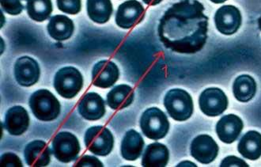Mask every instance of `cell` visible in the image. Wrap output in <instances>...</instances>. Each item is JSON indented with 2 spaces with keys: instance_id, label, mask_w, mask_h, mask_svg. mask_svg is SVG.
<instances>
[{
  "instance_id": "24",
  "label": "cell",
  "mask_w": 261,
  "mask_h": 167,
  "mask_svg": "<svg viewBox=\"0 0 261 167\" xmlns=\"http://www.w3.org/2000/svg\"><path fill=\"white\" fill-rule=\"evenodd\" d=\"M87 9L90 20L98 24L109 21L113 11L111 0H87Z\"/></svg>"
},
{
  "instance_id": "4",
  "label": "cell",
  "mask_w": 261,
  "mask_h": 167,
  "mask_svg": "<svg viewBox=\"0 0 261 167\" xmlns=\"http://www.w3.org/2000/svg\"><path fill=\"white\" fill-rule=\"evenodd\" d=\"M142 132L152 140L166 137L170 130V122L163 110L157 107L149 108L142 114L140 122Z\"/></svg>"
},
{
  "instance_id": "19",
  "label": "cell",
  "mask_w": 261,
  "mask_h": 167,
  "mask_svg": "<svg viewBox=\"0 0 261 167\" xmlns=\"http://www.w3.org/2000/svg\"><path fill=\"white\" fill-rule=\"evenodd\" d=\"M170 160V152L166 145L153 142L147 147L142 158V165L145 167H165Z\"/></svg>"
},
{
  "instance_id": "9",
  "label": "cell",
  "mask_w": 261,
  "mask_h": 167,
  "mask_svg": "<svg viewBox=\"0 0 261 167\" xmlns=\"http://www.w3.org/2000/svg\"><path fill=\"white\" fill-rule=\"evenodd\" d=\"M146 12L141 3L137 0H127L119 6L115 21L124 30L133 28L144 19Z\"/></svg>"
},
{
  "instance_id": "18",
  "label": "cell",
  "mask_w": 261,
  "mask_h": 167,
  "mask_svg": "<svg viewBox=\"0 0 261 167\" xmlns=\"http://www.w3.org/2000/svg\"><path fill=\"white\" fill-rule=\"evenodd\" d=\"M145 142L141 134L134 129L127 131L122 139L120 153L127 161H136L141 156Z\"/></svg>"
},
{
  "instance_id": "21",
  "label": "cell",
  "mask_w": 261,
  "mask_h": 167,
  "mask_svg": "<svg viewBox=\"0 0 261 167\" xmlns=\"http://www.w3.org/2000/svg\"><path fill=\"white\" fill-rule=\"evenodd\" d=\"M238 151L245 158L255 161L261 157V134L256 131H249L241 138Z\"/></svg>"
},
{
  "instance_id": "2",
  "label": "cell",
  "mask_w": 261,
  "mask_h": 167,
  "mask_svg": "<svg viewBox=\"0 0 261 167\" xmlns=\"http://www.w3.org/2000/svg\"><path fill=\"white\" fill-rule=\"evenodd\" d=\"M33 114L41 122H53L60 114V102L49 90L45 89L37 90L29 101Z\"/></svg>"
},
{
  "instance_id": "15",
  "label": "cell",
  "mask_w": 261,
  "mask_h": 167,
  "mask_svg": "<svg viewBox=\"0 0 261 167\" xmlns=\"http://www.w3.org/2000/svg\"><path fill=\"white\" fill-rule=\"evenodd\" d=\"M78 110L86 120L92 122L100 120L106 114V103L98 93L90 92L82 98Z\"/></svg>"
},
{
  "instance_id": "29",
  "label": "cell",
  "mask_w": 261,
  "mask_h": 167,
  "mask_svg": "<svg viewBox=\"0 0 261 167\" xmlns=\"http://www.w3.org/2000/svg\"><path fill=\"white\" fill-rule=\"evenodd\" d=\"M74 166H97L103 167L102 162L98 158L91 155H83L78 162L74 163Z\"/></svg>"
},
{
  "instance_id": "17",
  "label": "cell",
  "mask_w": 261,
  "mask_h": 167,
  "mask_svg": "<svg viewBox=\"0 0 261 167\" xmlns=\"http://www.w3.org/2000/svg\"><path fill=\"white\" fill-rule=\"evenodd\" d=\"M51 151L44 141H32L25 146L24 157L30 166H46L51 161Z\"/></svg>"
},
{
  "instance_id": "7",
  "label": "cell",
  "mask_w": 261,
  "mask_h": 167,
  "mask_svg": "<svg viewBox=\"0 0 261 167\" xmlns=\"http://www.w3.org/2000/svg\"><path fill=\"white\" fill-rule=\"evenodd\" d=\"M51 149L57 160L68 163L78 158L81 147L78 138L74 134L69 132H60L53 139Z\"/></svg>"
},
{
  "instance_id": "28",
  "label": "cell",
  "mask_w": 261,
  "mask_h": 167,
  "mask_svg": "<svg viewBox=\"0 0 261 167\" xmlns=\"http://www.w3.org/2000/svg\"><path fill=\"white\" fill-rule=\"evenodd\" d=\"M0 163L2 166H22V162L18 155L15 154L11 153V152H7L4 153L1 156V161Z\"/></svg>"
},
{
  "instance_id": "23",
  "label": "cell",
  "mask_w": 261,
  "mask_h": 167,
  "mask_svg": "<svg viewBox=\"0 0 261 167\" xmlns=\"http://www.w3.org/2000/svg\"><path fill=\"white\" fill-rule=\"evenodd\" d=\"M256 83L249 75H242L233 82V93L235 99L240 102H249L256 93Z\"/></svg>"
},
{
  "instance_id": "26",
  "label": "cell",
  "mask_w": 261,
  "mask_h": 167,
  "mask_svg": "<svg viewBox=\"0 0 261 167\" xmlns=\"http://www.w3.org/2000/svg\"><path fill=\"white\" fill-rule=\"evenodd\" d=\"M57 7L60 11L66 14H79L81 11V0H57Z\"/></svg>"
},
{
  "instance_id": "3",
  "label": "cell",
  "mask_w": 261,
  "mask_h": 167,
  "mask_svg": "<svg viewBox=\"0 0 261 167\" xmlns=\"http://www.w3.org/2000/svg\"><path fill=\"white\" fill-rule=\"evenodd\" d=\"M164 106L168 114L176 122H186L193 114V98L186 90L172 89L164 98Z\"/></svg>"
},
{
  "instance_id": "25",
  "label": "cell",
  "mask_w": 261,
  "mask_h": 167,
  "mask_svg": "<svg viewBox=\"0 0 261 167\" xmlns=\"http://www.w3.org/2000/svg\"><path fill=\"white\" fill-rule=\"evenodd\" d=\"M27 11L31 19L42 22L53 13V2L51 0H27Z\"/></svg>"
},
{
  "instance_id": "30",
  "label": "cell",
  "mask_w": 261,
  "mask_h": 167,
  "mask_svg": "<svg viewBox=\"0 0 261 167\" xmlns=\"http://www.w3.org/2000/svg\"><path fill=\"white\" fill-rule=\"evenodd\" d=\"M220 166L248 167L249 165H248L245 161L242 160V158H239V157L233 156V155H230V156L226 157V158L221 162Z\"/></svg>"
},
{
  "instance_id": "1",
  "label": "cell",
  "mask_w": 261,
  "mask_h": 167,
  "mask_svg": "<svg viewBox=\"0 0 261 167\" xmlns=\"http://www.w3.org/2000/svg\"><path fill=\"white\" fill-rule=\"evenodd\" d=\"M198 0H180L163 14L158 27L159 40L168 50L194 54L206 44L208 17Z\"/></svg>"
},
{
  "instance_id": "11",
  "label": "cell",
  "mask_w": 261,
  "mask_h": 167,
  "mask_svg": "<svg viewBox=\"0 0 261 167\" xmlns=\"http://www.w3.org/2000/svg\"><path fill=\"white\" fill-rule=\"evenodd\" d=\"M219 151L216 140L206 134L196 136L191 144V155L202 164H210L216 160Z\"/></svg>"
},
{
  "instance_id": "27",
  "label": "cell",
  "mask_w": 261,
  "mask_h": 167,
  "mask_svg": "<svg viewBox=\"0 0 261 167\" xmlns=\"http://www.w3.org/2000/svg\"><path fill=\"white\" fill-rule=\"evenodd\" d=\"M4 11L11 15H18L24 9L21 0H0Z\"/></svg>"
},
{
  "instance_id": "32",
  "label": "cell",
  "mask_w": 261,
  "mask_h": 167,
  "mask_svg": "<svg viewBox=\"0 0 261 167\" xmlns=\"http://www.w3.org/2000/svg\"><path fill=\"white\" fill-rule=\"evenodd\" d=\"M183 165H185L184 166H196V164L193 163V162H188V161L180 162V163H179L176 166H182Z\"/></svg>"
},
{
  "instance_id": "33",
  "label": "cell",
  "mask_w": 261,
  "mask_h": 167,
  "mask_svg": "<svg viewBox=\"0 0 261 167\" xmlns=\"http://www.w3.org/2000/svg\"><path fill=\"white\" fill-rule=\"evenodd\" d=\"M211 2L214 3L216 4H223V3L226 2L227 0H210Z\"/></svg>"
},
{
  "instance_id": "20",
  "label": "cell",
  "mask_w": 261,
  "mask_h": 167,
  "mask_svg": "<svg viewBox=\"0 0 261 167\" xmlns=\"http://www.w3.org/2000/svg\"><path fill=\"white\" fill-rule=\"evenodd\" d=\"M47 30L50 37L56 41H66L73 35L74 22L67 16L58 14L49 20Z\"/></svg>"
},
{
  "instance_id": "14",
  "label": "cell",
  "mask_w": 261,
  "mask_h": 167,
  "mask_svg": "<svg viewBox=\"0 0 261 167\" xmlns=\"http://www.w3.org/2000/svg\"><path fill=\"white\" fill-rule=\"evenodd\" d=\"M243 128V122L239 116L227 114L218 122L216 132L222 142L230 145L239 139Z\"/></svg>"
},
{
  "instance_id": "16",
  "label": "cell",
  "mask_w": 261,
  "mask_h": 167,
  "mask_svg": "<svg viewBox=\"0 0 261 167\" xmlns=\"http://www.w3.org/2000/svg\"><path fill=\"white\" fill-rule=\"evenodd\" d=\"M4 126L12 136L25 133L30 126V116L27 109L20 106L10 108L6 113Z\"/></svg>"
},
{
  "instance_id": "10",
  "label": "cell",
  "mask_w": 261,
  "mask_h": 167,
  "mask_svg": "<svg viewBox=\"0 0 261 167\" xmlns=\"http://www.w3.org/2000/svg\"><path fill=\"white\" fill-rule=\"evenodd\" d=\"M215 24L218 31L224 35H233L240 29L242 16L240 10L233 5L219 7L215 14Z\"/></svg>"
},
{
  "instance_id": "5",
  "label": "cell",
  "mask_w": 261,
  "mask_h": 167,
  "mask_svg": "<svg viewBox=\"0 0 261 167\" xmlns=\"http://www.w3.org/2000/svg\"><path fill=\"white\" fill-rule=\"evenodd\" d=\"M83 77L78 69L74 67H65L56 73L54 88L64 99H71L81 91L83 86Z\"/></svg>"
},
{
  "instance_id": "8",
  "label": "cell",
  "mask_w": 261,
  "mask_h": 167,
  "mask_svg": "<svg viewBox=\"0 0 261 167\" xmlns=\"http://www.w3.org/2000/svg\"><path fill=\"white\" fill-rule=\"evenodd\" d=\"M228 103L226 93L217 87L205 89L199 95V109L207 116L222 115L227 109Z\"/></svg>"
},
{
  "instance_id": "13",
  "label": "cell",
  "mask_w": 261,
  "mask_h": 167,
  "mask_svg": "<svg viewBox=\"0 0 261 167\" xmlns=\"http://www.w3.org/2000/svg\"><path fill=\"white\" fill-rule=\"evenodd\" d=\"M120 77V70L116 63L110 60L97 62L92 70V83L100 88H110Z\"/></svg>"
},
{
  "instance_id": "22",
  "label": "cell",
  "mask_w": 261,
  "mask_h": 167,
  "mask_svg": "<svg viewBox=\"0 0 261 167\" xmlns=\"http://www.w3.org/2000/svg\"><path fill=\"white\" fill-rule=\"evenodd\" d=\"M135 99L133 89L128 85L120 84L115 86L107 94V103L111 109L120 110L128 107Z\"/></svg>"
},
{
  "instance_id": "12",
  "label": "cell",
  "mask_w": 261,
  "mask_h": 167,
  "mask_svg": "<svg viewBox=\"0 0 261 167\" xmlns=\"http://www.w3.org/2000/svg\"><path fill=\"white\" fill-rule=\"evenodd\" d=\"M14 74L17 83L21 86L30 87L38 82L41 76L39 64L30 57H21L15 62Z\"/></svg>"
},
{
  "instance_id": "34",
  "label": "cell",
  "mask_w": 261,
  "mask_h": 167,
  "mask_svg": "<svg viewBox=\"0 0 261 167\" xmlns=\"http://www.w3.org/2000/svg\"><path fill=\"white\" fill-rule=\"evenodd\" d=\"M258 28L261 31V16L258 18Z\"/></svg>"
},
{
  "instance_id": "31",
  "label": "cell",
  "mask_w": 261,
  "mask_h": 167,
  "mask_svg": "<svg viewBox=\"0 0 261 167\" xmlns=\"http://www.w3.org/2000/svg\"><path fill=\"white\" fill-rule=\"evenodd\" d=\"M142 1L147 5L155 6L163 2V0H142Z\"/></svg>"
},
{
  "instance_id": "6",
  "label": "cell",
  "mask_w": 261,
  "mask_h": 167,
  "mask_svg": "<svg viewBox=\"0 0 261 167\" xmlns=\"http://www.w3.org/2000/svg\"><path fill=\"white\" fill-rule=\"evenodd\" d=\"M84 142L91 153L98 156H107L114 146V137L111 131L106 127L97 125L87 129Z\"/></svg>"
}]
</instances>
